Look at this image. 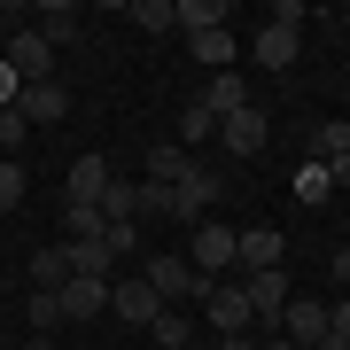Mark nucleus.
<instances>
[{
	"label": "nucleus",
	"mask_w": 350,
	"mask_h": 350,
	"mask_svg": "<svg viewBox=\"0 0 350 350\" xmlns=\"http://www.w3.org/2000/svg\"><path fill=\"white\" fill-rule=\"evenodd\" d=\"M156 312H163V296H156L140 273H117V280H109V319L125 327V335H148Z\"/></svg>",
	"instance_id": "obj_1"
},
{
	"label": "nucleus",
	"mask_w": 350,
	"mask_h": 350,
	"mask_svg": "<svg viewBox=\"0 0 350 350\" xmlns=\"http://www.w3.org/2000/svg\"><path fill=\"white\" fill-rule=\"evenodd\" d=\"M140 280H148V288H156L163 304H187V296L202 304V296H211V280H202V273H195L187 257H148V265H140Z\"/></svg>",
	"instance_id": "obj_2"
},
{
	"label": "nucleus",
	"mask_w": 350,
	"mask_h": 350,
	"mask_svg": "<svg viewBox=\"0 0 350 350\" xmlns=\"http://www.w3.org/2000/svg\"><path fill=\"white\" fill-rule=\"evenodd\" d=\"M202 312H211V327H218V335H250V327H257V312H250V288H241V280H211Z\"/></svg>",
	"instance_id": "obj_3"
},
{
	"label": "nucleus",
	"mask_w": 350,
	"mask_h": 350,
	"mask_svg": "<svg viewBox=\"0 0 350 350\" xmlns=\"http://www.w3.org/2000/svg\"><path fill=\"white\" fill-rule=\"evenodd\" d=\"M280 257H288L280 226H234V265H241V273H273Z\"/></svg>",
	"instance_id": "obj_4"
},
{
	"label": "nucleus",
	"mask_w": 350,
	"mask_h": 350,
	"mask_svg": "<svg viewBox=\"0 0 350 350\" xmlns=\"http://www.w3.org/2000/svg\"><path fill=\"white\" fill-rule=\"evenodd\" d=\"M187 265H195L202 280H211V273H226V265H234V226L202 218V226H195V241H187Z\"/></svg>",
	"instance_id": "obj_5"
},
{
	"label": "nucleus",
	"mask_w": 350,
	"mask_h": 350,
	"mask_svg": "<svg viewBox=\"0 0 350 350\" xmlns=\"http://www.w3.org/2000/svg\"><path fill=\"white\" fill-rule=\"evenodd\" d=\"M0 63H8L16 78H24V86H39V78H55V47H47L39 31H16L8 47H0Z\"/></svg>",
	"instance_id": "obj_6"
},
{
	"label": "nucleus",
	"mask_w": 350,
	"mask_h": 350,
	"mask_svg": "<svg viewBox=\"0 0 350 350\" xmlns=\"http://www.w3.org/2000/svg\"><path fill=\"white\" fill-rule=\"evenodd\" d=\"M280 335L296 342V350H319V342H327V304H319V296H288Z\"/></svg>",
	"instance_id": "obj_7"
},
{
	"label": "nucleus",
	"mask_w": 350,
	"mask_h": 350,
	"mask_svg": "<svg viewBox=\"0 0 350 350\" xmlns=\"http://www.w3.org/2000/svg\"><path fill=\"white\" fill-rule=\"evenodd\" d=\"M265 140H273L265 109H234V117H218V148H234V156H265Z\"/></svg>",
	"instance_id": "obj_8"
},
{
	"label": "nucleus",
	"mask_w": 350,
	"mask_h": 350,
	"mask_svg": "<svg viewBox=\"0 0 350 350\" xmlns=\"http://www.w3.org/2000/svg\"><path fill=\"white\" fill-rule=\"evenodd\" d=\"M241 288H250V312H257V327H273V335H280V312H288V273L273 265V273H250Z\"/></svg>",
	"instance_id": "obj_9"
},
{
	"label": "nucleus",
	"mask_w": 350,
	"mask_h": 350,
	"mask_svg": "<svg viewBox=\"0 0 350 350\" xmlns=\"http://www.w3.org/2000/svg\"><path fill=\"white\" fill-rule=\"evenodd\" d=\"M202 202H218V172L211 163H187V172L172 179V218H195Z\"/></svg>",
	"instance_id": "obj_10"
},
{
	"label": "nucleus",
	"mask_w": 350,
	"mask_h": 350,
	"mask_svg": "<svg viewBox=\"0 0 350 350\" xmlns=\"http://www.w3.org/2000/svg\"><path fill=\"white\" fill-rule=\"evenodd\" d=\"M109 156H78L70 163V179H63V202H86V211H101V187H109Z\"/></svg>",
	"instance_id": "obj_11"
},
{
	"label": "nucleus",
	"mask_w": 350,
	"mask_h": 350,
	"mask_svg": "<svg viewBox=\"0 0 350 350\" xmlns=\"http://www.w3.org/2000/svg\"><path fill=\"white\" fill-rule=\"evenodd\" d=\"M24 125H63L70 117V86H55V78H39V86H24Z\"/></svg>",
	"instance_id": "obj_12"
},
{
	"label": "nucleus",
	"mask_w": 350,
	"mask_h": 350,
	"mask_svg": "<svg viewBox=\"0 0 350 350\" xmlns=\"http://www.w3.org/2000/svg\"><path fill=\"white\" fill-rule=\"evenodd\" d=\"M195 101H202L211 117H234V109H250V78H241V70H218V78H211V86H202Z\"/></svg>",
	"instance_id": "obj_13"
},
{
	"label": "nucleus",
	"mask_w": 350,
	"mask_h": 350,
	"mask_svg": "<svg viewBox=\"0 0 350 350\" xmlns=\"http://www.w3.org/2000/svg\"><path fill=\"white\" fill-rule=\"evenodd\" d=\"M296 47H304V31H288V24H265V31L250 39V55H257L265 70H288V63H296Z\"/></svg>",
	"instance_id": "obj_14"
},
{
	"label": "nucleus",
	"mask_w": 350,
	"mask_h": 350,
	"mask_svg": "<svg viewBox=\"0 0 350 350\" xmlns=\"http://www.w3.org/2000/svg\"><path fill=\"white\" fill-rule=\"evenodd\" d=\"M109 312V280H63V319H101Z\"/></svg>",
	"instance_id": "obj_15"
},
{
	"label": "nucleus",
	"mask_w": 350,
	"mask_h": 350,
	"mask_svg": "<svg viewBox=\"0 0 350 350\" xmlns=\"http://www.w3.org/2000/svg\"><path fill=\"white\" fill-rule=\"evenodd\" d=\"M63 250H70V273H78V280H117L109 241H63Z\"/></svg>",
	"instance_id": "obj_16"
},
{
	"label": "nucleus",
	"mask_w": 350,
	"mask_h": 350,
	"mask_svg": "<svg viewBox=\"0 0 350 350\" xmlns=\"http://www.w3.org/2000/svg\"><path fill=\"white\" fill-rule=\"evenodd\" d=\"M63 280H70V250L55 241V250L31 257V288H39V296H63Z\"/></svg>",
	"instance_id": "obj_17"
},
{
	"label": "nucleus",
	"mask_w": 350,
	"mask_h": 350,
	"mask_svg": "<svg viewBox=\"0 0 350 350\" xmlns=\"http://www.w3.org/2000/svg\"><path fill=\"white\" fill-rule=\"evenodd\" d=\"M39 39H47V47H70V39H78V8H70V0H47V8H39V24H31Z\"/></svg>",
	"instance_id": "obj_18"
},
{
	"label": "nucleus",
	"mask_w": 350,
	"mask_h": 350,
	"mask_svg": "<svg viewBox=\"0 0 350 350\" xmlns=\"http://www.w3.org/2000/svg\"><path fill=\"white\" fill-rule=\"evenodd\" d=\"M172 24H187V39L195 31H218L226 24V0H172Z\"/></svg>",
	"instance_id": "obj_19"
},
{
	"label": "nucleus",
	"mask_w": 350,
	"mask_h": 350,
	"mask_svg": "<svg viewBox=\"0 0 350 350\" xmlns=\"http://www.w3.org/2000/svg\"><path fill=\"white\" fill-rule=\"evenodd\" d=\"M187 47H195V63H211V78L234 70V31H226V24H218V31H195Z\"/></svg>",
	"instance_id": "obj_20"
},
{
	"label": "nucleus",
	"mask_w": 350,
	"mask_h": 350,
	"mask_svg": "<svg viewBox=\"0 0 350 350\" xmlns=\"http://www.w3.org/2000/svg\"><path fill=\"white\" fill-rule=\"evenodd\" d=\"M187 335H195V327H187V312H179V304H163V312H156V327H148V350H187Z\"/></svg>",
	"instance_id": "obj_21"
},
{
	"label": "nucleus",
	"mask_w": 350,
	"mask_h": 350,
	"mask_svg": "<svg viewBox=\"0 0 350 350\" xmlns=\"http://www.w3.org/2000/svg\"><path fill=\"white\" fill-rule=\"evenodd\" d=\"M202 140H218V117L202 109V101H187V109H179V148H202Z\"/></svg>",
	"instance_id": "obj_22"
},
{
	"label": "nucleus",
	"mask_w": 350,
	"mask_h": 350,
	"mask_svg": "<svg viewBox=\"0 0 350 350\" xmlns=\"http://www.w3.org/2000/svg\"><path fill=\"white\" fill-rule=\"evenodd\" d=\"M101 211H86V202H63V241H101Z\"/></svg>",
	"instance_id": "obj_23"
},
{
	"label": "nucleus",
	"mask_w": 350,
	"mask_h": 350,
	"mask_svg": "<svg viewBox=\"0 0 350 350\" xmlns=\"http://www.w3.org/2000/svg\"><path fill=\"white\" fill-rule=\"evenodd\" d=\"M335 156H350V125H342V117H327V125L312 133V163H335Z\"/></svg>",
	"instance_id": "obj_24"
},
{
	"label": "nucleus",
	"mask_w": 350,
	"mask_h": 350,
	"mask_svg": "<svg viewBox=\"0 0 350 350\" xmlns=\"http://www.w3.org/2000/svg\"><path fill=\"white\" fill-rule=\"evenodd\" d=\"M133 211H140V187H133V179H109V187H101V218L117 226V218H133Z\"/></svg>",
	"instance_id": "obj_25"
},
{
	"label": "nucleus",
	"mask_w": 350,
	"mask_h": 350,
	"mask_svg": "<svg viewBox=\"0 0 350 350\" xmlns=\"http://www.w3.org/2000/svg\"><path fill=\"white\" fill-rule=\"evenodd\" d=\"M187 163H195V156L179 148V140H172V148H148V179H163V187H172V179L187 172Z\"/></svg>",
	"instance_id": "obj_26"
},
{
	"label": "nucleus",
	"mask_w": 350,
	"mask_h": 350,
	"mask_svg": "<svg viewBox=\"0 0 350 350\" xmlns=\"http://www.w3.org/2000/svg\"><path fill=\"white\" fill-rule=\"evenodd\" d=\"M24 187H31V179H24V163H16V156H0V218L24 202Z\"/></svg>",
	"instance_id": "obj_27"
},
{
	"label": "nucleus",
	"mask_w": 350,
	"mask_h": 350,
	"mask_svg": "<svg viewBox=\"0 0 350 350\" xmlns=\"http://www.w3.org/2000/svg\"><path fill=\"white\" fill-rule=\"evenodd\" d=\"M125 24H140V31H172V0H133Z\"/></svg>",
	"instance_id": "obj_28"
},
{
	"label": "nucleus",
	"mask_w": 350,
	"mask_h": 350,
	"mask_svg": "<svg viewBox=\"0 0 350 350\" xmlns=\"http://www.w3.org/2000/svg\"><path fill=\"white\" fill-rule=\"evenodd\" d=\"M101 241H109V257L125 265V257L140 250V226H133V218H117V226H101Z\"/></svg>",
	"instance_id": "obj_29"
},
{
	"label": "nucleus",
	"mask_w": 350,
	"mask_h": 350,
	"mask_svg": "<svg viewBox=\"0 0 350 350\" xmlns=\"http://www.w3.org/2000/svg\"><path fill=\"white\" fill-rule=\"evenodd\" d=\"M296 195H304V202H327V195H335V179H327V163H304V172H296Z\"/></svg>",
	"instance_id": "obj_30"
},
{
	"label": "nucleus",
	"mask_w": 350,
	"mask_h": 350,
	"mask_svg": "<svg viewBox=\"0 0 350 350\" xmlns=\"http://www.w3.org/2000/svg\"><path fill=\"white\" fill-rule=\"evenodd\" d=\"M31 327L55 335V327H63V296H39V288H31Z\"/></svg>",
	"instance_id": "obj_31"
},
{
	"label": "nucleus",
	"mask_w": 350,
	"mask_h": 350,
	"mask_svg": "<svg viewBox=\"0 0 350 350\" xmlns=\"http://www.w3.org/2000/svg\"><path fill=\"white\" fill-rule=\"evenodd\" d=\"M31 125H24V109H0V148H24Z\"/></svg>",
	"instance_id": "obj_32"
},
{
	"label": "nucleus",
	"mask_w": 350,
	"mask_h": 350,
	"mask_svg": "<svg viewBox=\"0 0 350 350\" xmlns=\"http://www.w3.org/2000/svg\"><path fill=\"white\" fill-rule=\"evenodd\" d=\"M140 211H156V218H172V187H163V179H148V187H140Z\"/></svg>",
	"instance_id": "obj_33"
},
{
	"label": "nucleus",
	"mask_w": 350,
	"mask_h": 350,
	"mask_svg": "<svg viewBox=\"0 0 350 350\" xmlns=\"http://www.w3.org/2000/svg\"><path fill=\"white\" fill-rule=\"evenodd\" d=\"M16 101H24V78H16L8 63H0V109H16Z\"/></svg>",
	"instance_id": "obj_34"
},
{
	"label": "nucleus",
	"mask_w": 350,
	"mask_h": 350,
	"mask_svg": "<svg viewBox=\"0 0 350 350\" xmlns=\"http://www.w3.org/2000/svg\"><path fill=\"white\" fill-rule=\"evenodd\" d=\"M327 335H350V304H327Z\"/></svg>",
	"instance_id": "obj_35"
},
{
	"label": "nucleus",
	"mask_w": 350,
	"mask_h": 350,
	"mask_svg": "<svg viewBox=\"0 0 350 350\" xmlns=\"http://www.w3.org/2000/svg\"><path fill=\"white\" fill-rule=\"evenodd\" d=\"M327 179H335V187L350 195V156H335V163H327Z\"/></svg>",
	"instance_id": "obj_36"
},
{
	"label": "nucleus",
	"mask_w": 350,
	"mask_h": 350,
	"mask_svg": "<svg viewBox=\"0 0 350 350\" xmlns=\"http://www.w3.org/2000/svg\"><path fill=\"white\" fill-rule=\"evenodd\" d=\"M218 350H265V342H250V335H218Z\"/></svg>",
	"instance_id": "obj_37"
},
{
	"label": "nucleus",
	"mask_w": 350,
	"mask_h": 350,
	"mask_svg": "<svg viewBox=\"0 0 350 350\" xmlns=\"http://www.w3.org/2000/svg\"><path fill=\"white\" fill-rule=\"evenodd\" d=\"M335 280H350V250H342V257H335Z\"/></svg>",
	"instance_id": "obj_38"
},
{
	"label": "nucleus",
	"mask_w": 350,
	"mask_h": 350,
	"mask_svg": "<svg viewBox=\"0 0 350 350\" xmlns=\"http://www.w3.org/2000/svg\"><path fill=\"white\" fill-rule=\"evenodd\" d=\"M319 350H350V335H327V342H319Z\"/></svg>",
	"instance_id": "obj_39"
},
{
	"label": "nucleus",
	"mask_w": 350,
	"mask_h": 350,
	"mask_svg": "<svg viewBox=\"0 0 350 350\" xmlns=\"http://www.w3.org/2000/svg\"><path fill=\"white\" fill-rule=\"evenodd\" d=\"M24 350H55V342H47V335H31V342H24Z\"/></svg>",
	"instance_id": "obj_40"
},
{
	"label": "nucleus",
	"mask_w": 350,
	"mask_h": 350,
	"mask_svg": "<svg viewBox=\"0 0 350 350\" xmlns=\"http://www.w3.org/2000/svg\"><path fill=\"white\" fill-rule=\"evenodd\" d=\"M125 350H133V342H125Z\"/></svg>",
	"instance_id": "obj_41"
}]
</instances>
